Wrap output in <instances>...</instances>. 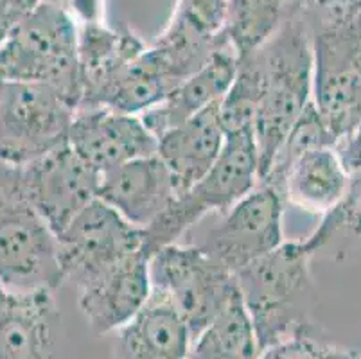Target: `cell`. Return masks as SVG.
I'll return each instance as SVG.
<instances>
[{"label": "cell", "mask_w": 361, "mask_h": 359, "mask_svg": "<svg viewBox=\"0 0 361 359\" xmlns=\"http://www.w3.org/2000/svg\"><path fill=\"white\" fill-rule=\"evenodd\" d=\"M151 289L173 302L192 341L239 295L235 273L200 245H167L149 259Z\"/></svg>", "instance_id": "cell-7"}, {"label": "cell", "mask_w": 361, "mask_h": 359, "mask_svg": "<svg viewBox=\"0 0 361 359\" xmlns=\"http://www.w3.org/2000/svg\"><path fill=\"white\" fill-rule=\"evenodd\" d=\"M238 71L234 49L223 47L198 72L182 81L162 103L140 114L142 123L157 138L185 123L205 108L219 103Z\"/></svg>", "instance_id": "cell-19"}, {"label": "cell", "mask_w": 361, "mask_h": 359, "mask_svg": "<svg viewBox=\"0 0 361 359\" xmlns=\"http://www.w3.org/2000/svg\"><path fill=\"white\" fill-rule=\"evenodd\" d=\"M149 259L140 250L80 289V309L92 331H119L144 308L151 295Z\"/></svg>", "instance_id": "cell-16"}, {"label": "cell", "mask_w": 361, "mask_h": 359, "mask_svg": "<svg viewBox=\"0 0 361 359\" xmlns=\"http://www.w3.org/2000/svg\"><path fill=\"white\" fill-rule=\"evenodd\" d=\"M78 44L80 28L63 0L42 2L0 44V72L6 81L49 85L78 108L83 97Z\"/></svg>", "instance_id": "cell-3"}, {"label": "cell", "mask_w": 361, "mask_h": 359, "mask_svg": "<svg viewBox=\"0 0 361 359\" xmlns=\"http://www.w3.org/2000/svg\"><path fill=\"white\" fill-rule=\"evenodd\" d=\"M178 196L173 174L159 154L135 158L101 174V202L130 225L144 230L155 223Z\"/></svg>", "instance_id": "cell-14"}, {"label": "cell", "mask_w": 361, "mask_h": 359, "mask_svg": "<svg viewBox=\"0 0 361 359\" xmlns=\"http://www.w3.org/2000/svg\"><path fill=\"white\" fill-rule=\"evenodd\" d=\"M68 146L103 174L135 158L157 154L159 140L140 115L106 107H80L72 118Z\"/></svg>", "instance_id": "cell-12"}, {"label": "cell", "mask_w": 361, "mask_h": 359, "mask_svg": "<svg viewBox=\"0 0 361 359\" xmlns=\"http://www.w3.org/2000/svg\"><path fill=\"white\" fill-rule=\"evenodd\" d=\"M349 182L338 147L317 146L274 167L261 183L275 187L290 205L326 216L343 200Z\"/></svg>", "instance_id": "cell-15"}, {"label": "cell", "mask_w": 361, "mask_h": 359, "mask_svg": "<svg viewBox=\"0 0 361 359\" xmlns=\"http://www.w3.org/2000/svg\"><path fill=\"white\" fill-rule=\"evenodd\" d=\"M226 25L228 0H178L166 31L151 47L185 81L219 49L231 45Z\"/></svg>", "instance_id": "cell-13"}, {"label": "cell", "mask_w": 361, "mask_h": 359, "mask_svg": "<svg viewBox=\"0 0 361 359\" xmlns=\"http://www.w3.org/2000/svg\"><path fill=\"white\" fill-rule=\"evenodd\" d=\"M80 28V74L81 97L80 107H96L104 88L117 78L121 71L135 59L146 45L130 31H117L99 24L78 25ZM78 107V108H80Z\"/></svg>", "instance_id": "cell-21"}, {"label": "cell", "mask_w": 361, "mask_h": 359, "mask_svg": "<svg viewBox=\"0 0 361 359\" xmlns=\"http://www.w3.org/2000/svg\"><path fill=\"white\" fill-rule=\"evenodd\" d=\"M6 83H8V81H6V78L2 75V72H0V99H2V92H4Z\"/></svg>", "instance_id": "cell-29"}, {"label": "cell", "mask_w": 361, "mask_h": 359, "mask_svg": "<svg viewBox=\"0 0 361 359\" xmlns=\"http://www.w3.org/2000/svg\"><path fill=\"white\" fill-rule=\"evenodd\" d=\"M257 359H361V354L329 343L318 334H298L264 348Z\"/></svg>", "instance_id": "cell-25"}, {"label": "cell", "mask_w": 361, "mask_h": 359, "mask_svg": "<svg viewBox=\"0 0 361 359\" xmlns=\"http://www.w3.org/2000/svg\"><path fill=\"white\" fill-rule=\"evenodd\" d=\"M29 202L58 236L99 194L101 174L68 144L20 167Z\"/></svg>", "instance_id": "cell-11"}, {"label": "cell", "mask_w": 361, "mask_h": 359, "mask_svg": "<svg viewBox=\"0 0 361 359\" xmlns=\"http://www.w3.org/2000/svg\"><path fill=\"white\" fill-rule=\"evenodd\" d=\"M313 31V103L338 147L361 121V13L320 15Z\"/></svg>", "instance_id": "cell-5"}, {"label": "cell", "mask_w": 361, "mask_h": 359, "mask_svg": "<svg viewBox=\"0 0 361 359\" xmlns=\"http://www.w3.org/2000/svg\"><path fill=\"white\" fill-rule=\"evenodd\" d=\"M341 230L361 236V171H357L356 178H350L343 200L324 216L313 236L322 246H326L331 237Z\"/></svg>", "instance_id": "cell-26"}, {"label": "cell", "mask_w": 361, "mask_h": 359, "mask_svg": "<svg viewBox=\"0 0 361 359\" xmlns=\"http://www.w3.org/2000/svg\"><path fill=\"white\" fill-rule=\"evenodd\" d=\"M75 107L49 85L8 81L0 99V160L24 167L68 144Z\"/></svg>", "instance_id": "cell-8"}, {"label": "cell", "mask_w": 361, "mask_h": 359, "mask_svg": "<svg viewBox=\"0 0 361 359\" xmlns=\"http://www.w3.org/2000/svg\"><path fill=\"white\" fill-rule=\"evenodd\" d=\"M257 81L254 138L261 182L282 144L313 101V31L306 11L295 6L281 28L245 58Z\"/></svg>", "instance_id": "cell-1"}, {"label": "cell", "mask_w": 361, "mask_h": 359, "mask_svg": "<svg viewBox=\"0 0 361 359\" xmlns=\"http://www.w3.org/2000/svg\"><path fill=\"white\" fill-rule=\"evenodd\" d=\"M320 248L311 236L306 241H284L235 273L259 352L293 336L318 334L313 322L317 289L311 259Z\"/></svg>", "instance_id": "cell-2"}, {"label": "cell", "mask_w": 361, "mask_h": 359, "mask_svg": "<svg viewBox=\"0 0 361 359\" xmlns=\"http://www.w3.org/2000/svg\"><path fill=\"white\" fill-rule=\"evenodd\" d=\"M182 81L155 49L146 47L104 88L96 107L140 115L162 103Z\"/></svg>", "instance_id": "cell-22"}, {"label": "cell", "mask_w": 361, "mask_h": 359, "mask_svg": "<svg viewBox=\"0 0 361 359\" xmlns=\"http://www.w3.org/2000/svg\"><path fill=\"white\" fill-rule=\"evenodd\" d=\"M56 239L63 281L78 289L144 250L142 230L130 225L99 197L78 214Z\"/></svg>", "instance_id": "cell-9"}, {"label": "cell", "mask_w": 361, "mask_h": 359, "mask_svg": "<svg viewBox=\"0 0 361 359\" xmlns=\"http://www.w3.org/2000/svg\"><path fill=\"white\" fill-rule=\"evenodd\" d=\"M58 334L54 291L11 293L0 318V359H58Z\"/></svg>", "instance_id": "cell-17"}, {"label": "cell", "mask_w": 361, "mask_h": 359, "mask_svg": "<svg viewBox=\"0 0 361 359\" xmlns=\"http://www.w3.org/2000/svg\"><path fill=\"white\" fill-rule=\"evenodd\" d=\"M338 151H340L341 160H343L349 173L361 171V121L356 130H354V133L338 147Z\"/></svg>", "instance_id": "cell-27"}, {"label": "cell", "mask_w": 361, "mask_h": 359, "mask_svg": "<svg viewBox=\"0 0 361 359\" xmlns=\"http://www.w3.org/2000/svg\"><path fill=\"white\" fill-rule=\"evenodd\" d=\"M192 338L173 302L151 289L144 308L119 329V359H185Z\"/></svg>", "instance_id": "cell-20"}, {"label": "cell", "mask_w": 361, "mask_h": 359, "mask_svg": "<svg viewBox=\"0 0 361 359\" xmlns=\"http://www.w3.org/2000/svg\"><path fill=\"white\" fill-rule=\"evenodd\" d=\"M284 207L286 202L275 187L259 183L226 212L219 214L218 221L196 245L232 273L241 272L284 243Z\"/></svg>", "instance_id": "cell-10"}, {"label": "cell", "mask_w": 361, "mask_h": 359, "mask_svg": "<svg viewBox=\"0 0 361 359\" xmlns=\"http://www.w3.org/2000/svg\"><path fill=\"white\" fill-rule=\"evenodd\" d=\"M259 345L254 325L243 304L241 293L232 304L192 341L185 359H257Z\"/></svg>", "instance_id": "cell-23"}, {"label": "cell", "mask_w": 361, "mask_h": 359, "mask_svg": "<svg viewBox=\"0 0 361 359\" xmlns=\"http://www.w3.org/2000/svg\"><path fill=\"white\" fill-rule=\"evenodd\" d=\"M157 140V154L173 174L176 190L185 193L209 173L225 146L226 131L219 118V103L166 131Z\"/></svg>", "instance_id": "cell-18"}, {"label": "cell", "mask_w": 361, "mask_h": 359, "mask_svg": "<svg viewBox=\"0 0 361 359\" xmlns=\"http://www.w3.org/2000/svg\"><path fill=\"white\" fill-rule=\"evenodd\" d=\"M0 282L9 293L63 284L58 239L29 202L20 167L0 160Z\"/></svg>", "instance_id": "cell-4"}, {"label": "cell", "mask_w": 361, "mask_h": 359, "mask_svg": "<svg viewBox=\"0 0 361 359\" xmlns=\"http://www.w3.org/2000/svg\"><path fill=\"white\" fill-rule=\"evenodd\" d=\"M9 302H11V293L6 289V286L0 282V318H2V315L6 312V309H8Z\"/></svg>", "instance_id": "cell-28"}, {"label": "cell", "mask_w": 361, "mask_h": 359, "mask_svg": "<svg viewBox=\"0 0 361 359\" xmlns=\"http://www.w3.org/2000/svg\"><path fill=\"white\" fill-rule=\"evenodd\" d=\"M259 183V154L254 131L226 133L221 154L209 173L185 193L178 194L169 209L142 230L144 250L151 257L164 246L173 245L202 217L212 212H226Z\"/></svg>", "instance_id": "cell-6"}, {"label": "cell", "mask_w": 361, "mask_h": 359, "mask_svg": "<svg viewBox=\"0 0 361 359\" xmlns=\"http://www.w3.org/2000/svg\"><path fill=\"white\" fill-rule=\"evenodd\" d=\"M295 9V0H228L226 36L235 56L261 47Z\"/></svg>", "instance_id": "cell-24"}]
</instances>
